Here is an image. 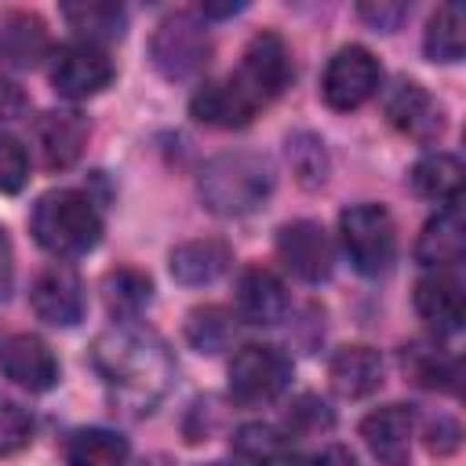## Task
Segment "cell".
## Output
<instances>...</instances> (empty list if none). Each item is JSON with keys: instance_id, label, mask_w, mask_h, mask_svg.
Wrapping results in <instances>:
<instances>
[{"instance_id": "484cf974", "label": "cell", "mask_w": 466, "mask_h": 466, "mask_svg": "<svg viewBox=\"0 0 466 466\" xmlns=\"http://www.w3.org/2000/svg\"><path fill=\"white\" fill-rule=\"evenodd\" d=\"M400 364H404L408 379L422 390H455L459 364L433 342H408L400 350Z\"/></svg>"}, {"instance_id": "f546056e", "label": "cell", "mask_w": 466, "mask_h": 466, "mask_svg": "<svg viewBox=\"0 0 466 466\" xmlns=\"http://www.w3.org/2000/svg\"><path fill=\"white\" fill-rule=\"evenodd\" d=\"M149 295H153V284L138 269H116V273L106 277V302L124 320H131L149 302Z\"/></svg>"}, {"instance_id": "5b68a950", "label": "cell", "mask_w": 466, "mask_h": 466, "mask_svg": "<svg viewBox=\"0 0 466 466\" xmlns=\"http://www.w3.org/2000/svg\"><path fill=\"white\" fill-rule=\"evenodd\" d=\"M208 55H211L208 29H204L200 18L189 15V11L167 15V18L157 25L153 40H149V58H153V66H157L167 80H186V76L200 73L204 62H208Z\"/></svg>"}, {"instance_id": "2e32d148", "label": "cell", "mask_w": 466, "mask_h": 466, "mask_svg": "<svg viewBox=\"0 0 466 466\" xmlns=\"http://www.w3.org/2000/svg\"><path fill=\"white\" fill-rule=\"evenodd\" d=\"M51 40L47 25L33 11H7L0 15V62L15 69H33L47 58Z\"/></svg>"}, {"instance_id": "8fae6325", "label": "cell", "mask_w": 466, "mask_h": 466, "mask_svg": "<svg viewBox=\"0 0 466 466\" xmlns=\"http://www.w3.org/2000/svg\"><path fill=\"white\" fill-rule=\"evenodd\" d=\"M0 371L29 393H44L58 382V360H55L51 346L29 331L0 335Z\"/></svg>"}, {"instance_id": "ac0fdd59", "label": "cell", "mask_w": 466, "mask_h": 466, "mask_svg": "<svg viewBox=\"0 0 466 466\" xmlns=\"http://www.w3.org/2000/svg\"><path fill=\"white\" fill-rule=\"evenodd\" d=\"M84 142H87V124L73 109H51L36 120V146L51 171L76 164V157L84 153Z\"/></svg>"}, {"instance_id": "30bf717a", "label": "cell", "mask_w": 466, "mask_h": 466, "mask_svg": "<svg viewBox=\"0 0 466 466\" xmlns=\"http://www.w3.org/2000/svg\"><path fill=\"white\" fill-rule=\"evenodd\" d=\"M277 255L306 284L328 280L331 277V266H335L331 237L317 222H309V218H299V222L280 226V233H277Z\"/></svg>"}, {"instance_id": "ffe728a7", "label": "cell", "mask_w": 466, "mask_h": 466, "mask_svg": "<svg viewBox=\"0 0 466 466\" xmlns=\"http://www.w3.org/2000/svg\"><path fill=\"white\" fill-rule=\"evenodd\" d=\"M386 116H390V124L397 131H404L411 138H433V135H441V106L415 80H400L386 95Z\"/></svg>"}, {"instance_id": "83f0119b", "label": "cell", "mask_w": 466, "mask_h": 466, "mask_svg": "<svg viewBox=\"0 0 466 466\" xmlns=\"http://www.w3.org/2000/svg\"><path fill=\"white\" fill-rule=\"evenodd\" d=\"M422 47L433 62H459L466 51V15L462 4H444L433 11V18L426 22V36Z\"/></svg>"}, {"instance_id": "6da1fadb", "label": "cell", "mask_w": 466, "mask_h": 466, "mask_svg": "<svg viewBox=\"0 0 466 466\" xmlns=\"http://www.w3.org/2000/svg\"><path fill=\"white\" fill-rule=\"evenodd\" d=\"M91 360L109 393L135 415L153 411V404L167 393L175 379V360L164 339L135 320H116L113 328H106L95 339Z\"/></svg>"}, {"instance_id": "1f68e13d", "label": "cell", "mask_w": 466, "mask_h": 466, "mask_svg": "<svg viewBox=\"0 0 466 466\" xmlns=\"http://www.w3.org/2000/svg\"><path fill=\"white\" fill-rule=\"evenodd\" d=\"M29 178V153L15 135L0 131V193H18Z\"/></svg>"}, {"instance_id": "9c48e42d", "label": "cell", "mask_w": 466, "mask_h": 466, "mask_svg": "<svg viewBox=\"0 0 466 466\" xmlns=\"http://www.w3.org/2000/svg\"><path fill=\"white\" fill-rule=\"evenodd\" d=\"M233 80L244 87V95L258 109L266 102H273L291 80V55H288L284 40L277 33H255L244 47V58H240V69L233 73Z\"/></svg>"}, {"instance_id": "d6a6232c", "label": "cell", "mask_w": 466, "mask_h": 466, "mask_svg": "<svg viewBox=\"0 0 466 466\" xmlns=\"http://www.w3.org/2000/svg\"><path fill=\"white\" fill-rule=\"evenodd\" d=\"M331 408L320 400V397H313V393H302L295 404H291V411H288V426H291V433H302V437H313V433H320V430H331Z\"/></svg>"}, {"instance_id": "44dd1931", "label": "cell", "mask_w": 466, "mask_h": 466, "mask_svg": "<svg viewBox=\"0 0 466 466\" xmlns=\"http://www.w3.org/2000/svg\"><path fill=\"white\" fill-rule=\"evenodd\" d=\"M229 448H233V459L240 466H299V451H295L291 437L269 422L237 426Z\"/></svg>"}, {"instance_id": "3957f363", "label": "cell", "mask_w": 466, "mask_h": 466, "mask_svg": "<svg viewBox=\"0 0 466 466\" xmlns=\"http://www.w3.org/2000/svg\"><path fill=\"white\" fill-rule=\"evenodd\" d=\"M273 171L255 153H222L200 171V200L215 215H251L269 200Z\"/></svg>"}, {"instance_id": "836d02e7", "label": "cell", "mask_w": 466, "mask_h": 466, "mask_svg": "<svg viewBox=\"0 0 466 466\" xmlns=\"http://www.w3.org/2000/svg\"><path fill=\"white\" fill-rule=\"evenodd\" d=\"M404 15H408V7H404V4H364V7H360V18H364V22H371L375 29H386V33H390V29H397Z\"/></svg>"}, {"instance_id": "4316f807", "label": "cell", "mask_w": 466, "mask_h": 466, "mask_svg": "<svg viewBox=\"0 0 466 466\" xmlns=\"http://www.w3.org/2000/svg\"><path fill=\"white\" fill-rule=\"evenodd\" d=\"M62 15L80 33L76 40H91V44L116 40V36H124V25H127L124 7L109 4V0H76V4H66Z\"/></svg>"}, {"instance_id": "cb8c5ba5", "label": "cell", "mask_w": 466, "mask_h": 466, "mask_svg": "<svg viewBox=\"0 0 466 466\" xmlns=\"http://www.w3.org/2000/svg\"><path fill=\"white\" fill-rule=\"evenodd\" d=\"M69 466H127V441L116 430L84 426L66 437Z\"/></svg>"}, {"instance_id": "5bb4252c", "label": "cell", "mask_w": 466, "mask_h": 466, "mask_svg": "<svg viewBox=\"0 0 466 466\" xmlns=\"http://www.w3.org/2000/svg\"><path fill=\"white\" fill-rule=\"evenodd\" d=\"M415 309L437 335L459 331L466 317V295H462L459 277L448 269H433L430 277H422L415 284Z\"/></svg>"}, {"instance_id": "4fadbf2b", "label": "cell", "mask_w": 466, "mask_h": 466, "mask_svg": "<svg viewBox=\"0 0 466 466\" xmlns=\"http://www.w3.org/2000/svg\"><path fill=\"white\" fill-rule=\"evenodd\" d=\"M360 437L368 451L379 459V466H408L411 459V437H415V411L408 404H386L364 415Z\"/></svg>"}, {"instance_id": "ba28073f", "label": "cell", "mask_w": 466, "mask_h": 466, "mask_svg": "<svg viewBox=\"0 0 466 466\" xmlns=\"http://www.w3.org/2000/svg\"><path fill=\"white\" fill-rule=\"evenodd\" d=\"M113 80V62L102 44L91 40H69L51 55V87L62 98H91Z\"/></svg>"}, {"instance_id": "4dcf8cb0", "label": "cell", "mask_w": 466, "mask_h": 466, "mask_svg": "<svg viewBox=\"0 0 466 466\" xmlns=\"http://www.w3.org/2000/svg\"><path fill=\"white\" fill-rule=\"evenodd\" d=\"M29 437H33V419H29V411H25L18 400H11V397L0 393V455L22 451V448L29 444Z\"/></svg>"}, {"instance_id": "7a4b0ae2", "label": "cell", "mask_w": 466, "mask_h": 466, "mask_svg": "<svg viewBox=\"0 0 466 466\" xmlns=\"http://www.w3.org/2000/svg\"><path fill=\"white\" fill-rule=\"evenodd\" d=\"M33 237L44 251L58 258H76L87 255L102 240V218L80 189H51L36 200L33 208Z\"/></svg>"}, {"instance_id": "7c38bea8", "label": "cell", "mask_w": 466, "mask_h": 466, "mask_svg": "<svg viewBox=\"0 0 466 466\" xmlns=\"http://www.w3.org/2000/svg\"><path fill=\"white\" fill-rule=\"evenodd\" d=\"M33 313L55 328H73L84 317V280L76 277L73 266L66 262H51L47 269L36 273L33 291H29Z\"/></svg>"}, {"instance_id": "f1b7e54d", "label": "cell", "mask_w": 466, "mask_h": 466, "mask_svg": "<svg viewBox=\"0 0 466 466\" xmlns=\"http://www.w3.org/2000/svg\"><path fill=\"white\" fill-rule=\"evenodd\" d=\"M186 339L197 353H222L237 339V317L226 306H197L186 317Z\"/></svg>"}, {"instance_id": "74e56055", "label": "cell", "mask_w": 466, "mask_h": 466, "mask_svg": "<svg viewBox=\"0 0 466 466\" xmlns=\"http://www.w3.org/2000/svg\"><path fill=\"white\" fill-rule=\"evenodd\" d=\"M244 4H204L200 11L204 15H211V18H222V15H233V11H240Z\"/></svg>"}, {"instance_id": "9a60e30c", "label": "cell", "mask_w": 466, "mask_h": 466, "mask_svg": "<svg viewBox=\"0 0 466 466\" xmlns=\"http://www.w3.org/2000/svg\"><path fill=\"white\" fill-rule=\"evenodd\" d=\"M189 113L200 124H211V127H244L258 113V106L244 95V87L233 76H222V80H208L193 95Z\"/></svg>"}, {"instance_id": "d6986e66", "label": "cell", "mask_w": 466, "mask_h": 466, "mask_svg": "<svg viewBox=\"0 0 466 466\" xmlns=\"http://www.w3.org/2000/svg\"><path fill=\"white\" fill-rule=\"evenodd\" d=\"M288 313V291L277 273L251 266L237 280V317L248 324H277Z\"/></svg>"}, {"instance_id": "d4e9b609", "label": "cell", "mask_w": 466, "mask_h": 466, "mask_svg": "<svg viewBox=\"0 0 466 466\" xmlns=\"http://www.w3.org/2000/svg\"><path fill=\"white\" fill-rule=\"evenodd\" d=\"M411 186L419 197L448 208L459 204V186H462V164L451 153H426L411 167Z\"/></svg>"}, {"instance_id": "e0dca14e", "label": "cell", "mask_w": 466, "mask_h": 466, "mask_svg": "<svg viewBox=\"0 0 466 466\" xmlns=\"http://www.w3.org/2000/svg\"><path fill=\"white\" fill-rule=\"evenodd\" d=\"M462 255H466L462 211H459V204H448L422 226L419 244H415V258L430 269H451L455 262H462Z\"/></svg>"}, {"instance_id": "603a6c76", "label": "cell", "mask_w": 466, "mask_h": 466, "mask_svg": "<svg viewBox=\"0 0 466 466\" xmlns=\"http://www.w3.org/2000/svg\"><path fill=\"white\" fill-rule=\"evenodd\" d=\"M229 262H233V255H229V248H226L222 240H215V237H197V240H186V244H178V248L171 251V277H175L178 284L197 288V284L218 280V277L229 269Z\"/></svg>"}, {"instance_id": "d590c367", "label": "cell", "mask_w": 466, "mask_h": 466, "mask_svg": "<svg viewBox=\"0 0 466 466\" xmlns=\"http://www.w3.org/2000/svg\"><path fill=\"white\" fill-rule=\"evenodd\" d=\"M22 106H25V98H22L18 84H11V80H4V76H0V120H4V116L22 113Z\"/></svg>"}, {"instance_id": "8992f818", "label": "cell", "mask_w": 466, "mask_h": 466, "mask_svg": "<svg viewBox=\"0 0 466 466\" xmlns=\"http://www.w3.org/2000/svg\"><path fill=\"white\" fill-rule=\"evenodd\" d=\"M291 382V360L266 342L240 346L229 360V393L240 404H269Z\"/></svg>"}, {"instance_id": "277c9868", "label": "cell", "mask_w": 466, "mask_h": 466, "mask_svg": "<svg viewBox=\"0 0 466 466\" xmlns=\"http://www.w3.org/2000/svg\"><path fill=\"white\" fill-rule=\"evenodd\" d=\"M342 251L357 273L379 277L397 258V229L382 204H353L339 215Z\"/></svg>"}, {"instance_id": "7402d4cb", "label": "cell", "mask_w": 466, "mask_h": 466, "mask_svg": "<svg viewBox=\"0 0 466 466\" xmlns=\"http://www.w3.org/2000/svg\"><path fill=\"white\" fill-rule=\"evenodd\" d=\"M331 386L339 397H368L382 386V357L371 346H342L328 364Z\"/></svg>"}, {"instance_id": "e575fe53", "label": "cell", "mask_w": 466, "mask_h": 466, "mask_svg": "<svg viewBox=\"0 0 466 466\" xmlns=\"http://www.w3.org/2000/svg\"><path fill=\"white\" fill-rule=\"evenodd\" d=\"M309 466H360V462H357V455H353L350 448H342V444H328L324 451H317V455L309 459Z\"/></svg>"}, {"instance_id": "52a82bcc", "label": "cell", "mask_w": 466, "mask_h": 466, "mask_svg": "<svg viewBox=\"0 0 466 466\" xmlns=\"http://www.w3.org/2000/svg\"><path fill=\"white\" fill-rule=\"evenodd\" d=\"M382 84V69H379V58L360 47V44H350L342 51H335V58L328 62L324 69V80H320V95L331 109L339 113H350L357 106H364Z\"/></svg>"}, {"instance_id": "8d00e7d4", "label": "cell", "mask_w": 466, "mask_h": 466, "mask_svg": "<svg viewBox=\"0 0 466 466\" xmlns=\"http://www.w3.org/2000/svg\"><path fill=\"white\" fill-rule=\"evenodd\" d=\"M11 277H15V255H11V240H7V233L0 229V299H4L7 288H11Z\"/></svg>"}]
</instances>
